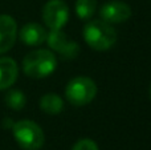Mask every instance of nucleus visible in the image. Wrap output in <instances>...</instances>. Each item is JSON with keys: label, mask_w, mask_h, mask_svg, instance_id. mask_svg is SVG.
I'll use <instances>...</instances> for the list:
<instances>
[{"label": "nucleus", "mask_w": 151, "mask_h": 150, "mask_svg": "<svg viewBox=\"0 0 151 150\" xmlns=\"http://www.w3.org/2000/svg\"><path fill=\"white\" fill-rule=\"evenodd\" d=\"M83 39L93 49L107 50L117 41V31L102 19L91 20L83 27Z\"/></svg>", "instance_id": "obj_1"}, {"label": "nucleus", "mask_w": 151, "mask_h": 150, "mask_svg": "<svg viewBox=\"0 0 151 150\" xmlns=\"http://www.w3.org/2000/svg\"><path fill=\"white\" fill-rule=\"evenodd\" d=\"M57 58L48 49H37L29 52L23 60V71L32 79H44L56 71Z\"/></svg>", "instance_id": "obj_2"}, {"label": "nucleus", "mask_w": 151, "mask_h": 150, "mask_svg": "<svg viewBox=\"0 0 151 150\" xmlns=\"http://www.w3.org/2000/svg\"><path fill=\"white\" fill-rule=\"evenodd\" d=\"M12 133L16 142L24 150H39L44 145L45 136L42 129L31 120H21L13 124Z\"/></svg>", "instance_id": "obj_3"}, {"label": "nucleus", "mask_w": 151, "mask_h": 150, "mask_svg": "<svg viewBox=\"0 0 151 150\" xmlns=\"http://www.w3.org/2000/svg\"><path fill=\"white\" fill-rule=\"evenodd\" d=\"M97 96V85L90 77L77 76L68 82L65 97L72 105L83 106L91 102Z\"/></svg>", "instance_id": "obj_4"}, {"label": "nucleus", "mask_w": 151, "mask_h": 150, "mask_svg": "<svg viewBox=\"0 0 151 150\" xmlns=\"http://www.w3.org/2000/svg\"><path fill=\"white\" fill-rule=\"evenodd\" d=\"M42 20L50 29H63L69 20V7L64 0H50L42 8Z\"/></svg>", "instance_id": "obj_5"}, {"label": "nucleus", "mask_w": 151, "mask_h": 150, "mask_svg": "<svg viewBox=\"0 0 151 150\" xmlns=\"http://www.w3.org/2000/svg\"><path fill=\"white\" fill-rule=\"evenodd\" d=\"M47 41L50 49L60 53L63 58L72 60V58L77 57V55L80 53V45L70 37L66 36V33L63 32V29L50 31L47 36Z\"/></svg>", "instance_id": "obj_6"}, {"label": "nucleus", "mask_w": 151, "mask_h": 150, "mask_svg": "<svg viewBox=\"0 0 151 150\" xmlns=\"http://www.w3.org/2000/svg\"><path fill=\"white\" fill-rule=\"evenodd\" d=\"M101 19L109 24H119L125 23L131 16V8L126 3L119 0H113V1L105 3L99 11Z\"/></svg>", "instance_id": "obj_7"}, {"label": "nucleus", "mask_w": 151, "mask_h": 150, "mask_svg": "<svg viewBox=\"0 0 151 150\" xmlns=\"http://www.w3.org/2000/svg\"><path fill=\"white\" fill-rule=\"evenodd\" d=\"M17 37V24L9 15H0V55L13 47Z\"/></svg>", "instance_id": "obj_8"}, {"label": "nucleus", "mask_w": 151, "mask_h": 150, "mask_svg": "<svg viewBox=\"0 0 151 150\" xmlns=\"http://www.w3.org/2000/svg\"><path fill=\"white\" fill-rule=\"evenodd\" d=\"M20 40L25 45L29 47H37L41 45L44 41H47L48 32L42 25L37 23H28L20 29Z\"/></svg>", "instance_id": "obj_9"}, {"label": "nucleus", "mask_w": 151, "mask_h": 150, "mask_svg": "<svg viewBox=\"0 0 151 150\" xmlns=\"http://www.w3.org/2000/svg\"><path fill=\"white\" fill-rule=\"evenodd\" d=\"M17 64L11 57H0V90L8 89L17 80Z\"/></svg>", "instance_id": "obj_10"}, {"label": "nucleus", "mask_w": 151, "mask_h": 150, "mask_svg": "<svg viewBox=\"0 0 151 150\" xmlns=\"http://www.w3.org/2000/svg\"><path fill=\"white\" fill-rule=\"evenodd\" d=\"M40 108L48 114H58L64 109V101L56 93H47L40 100Z\"/></svg>", "instance_id": "obj_11"}, {"label": "nucleus", "mask_w": 151, "mask_h": 150, "mask_svg": "<svg viewBox=\"0 0 151 150\" xmlns=\"http://www.w3.org/2000/svg\"><path fill=\"white\" fill-rule=\"evenodd\" d=\"M97 11V0H77L76 13L82 20H89Z\"/></svg>", "instance_id": "obj_12"}, {"label": "nucleus", "mask_w": 151, "mask_h": 150, "mask_svg": "<svg viewBox=\"0 0 151 150\" xmlns=\"http://www.w3.org/2000/svg\"><path fill=\"white\" fill-rule=\"evenodd\" d=\"M25 94L20 90H9L5 96V104H7L8 108L13 109V110H21L25 106Z\"/></svg>", "instance_id": "obj_13"}, {"label": "nucleus", "mask_w": 151, "mask_h": 150, "mask_svg": "<svg viewBox=\"0 0 151 150\" xmlns=\"http://www.w3.org/2000/svg\"><path fill=\"white\" fill-rule=\"evenodd\" d=\"M72 150H98V146L90 138H82L74 144Z\"/></svg>", "instance_id": "obj_14"}, {"label": "nucleus", "mask_w": 151, "mask_h": 150, "mask_svg": "<svg viewBox=\"0 0 151 150\" xmlns=\"http://www.w3.org/2000/svg\"><path fill=\"white\" fill-rule=\"evenodd\" d=\"M150 100H151V88H150Z\"/></svg>", "instance_id": "obj_15"}]
</instances>
